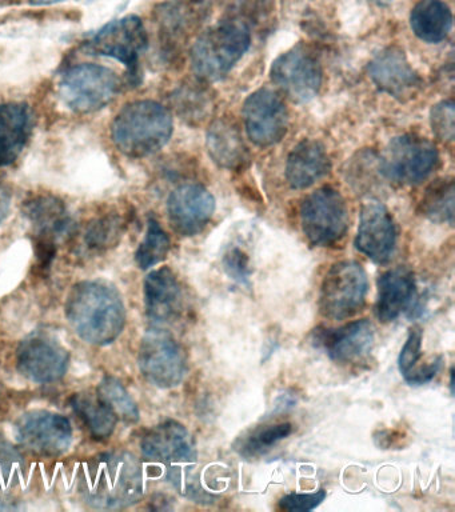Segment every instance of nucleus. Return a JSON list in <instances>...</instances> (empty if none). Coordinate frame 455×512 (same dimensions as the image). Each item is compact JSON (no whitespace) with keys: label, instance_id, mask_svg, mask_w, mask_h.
Returning a JSON list of instances; mask_svg holds the SVG:
<instances>
[{"label":"nucleus","instance_id":"1","mask_svg":"<svg viewBox=\"0 0 455 512\" xmlns=\"http://www.w3.org/2000/svg\"><path fill=\"white\" fill-rule=\"evenodd\" d=\"M79 492L98 510H122L143 494L142 463L126 451L103 452L83 464Z\"/></svg>","mask_w":455,"mask_h":512},{"label":"nucleus","instance_id":"2","mask_svg":"<svg viewBox=\"0 0 455 512\" xmlns=\"http://www.w3.org/2000/svg\"><path fill=\"white\" fill-rule=\"evenodd\" d=\"M66 316L75 332L95 346L113 343L126 322L121 294L103 280L75 284L67 298Z\"/></svg>","mask_w":455,"mask_h":512},{"label":"nucleus","instance_id":"3","mask_svg":"<svg viewBox=\"0 0 455 512\" xmlns=\"http://www.w3.org/2000/svg\"><path fill=\"white\" fill-rule=\"evenodd\" d=\"M173 135V116L162 104L139 100L127 104L113 123V139L123 154L143 158L165 147Z\"/></svg>","mask_w":455,"mask_h":512},{"label":"nucleus","instance_id":"4","mask_svg":"<svg viewBox=\"0 0 455 512\" xmlns=\"http://www.w3.org/2000/svg\"><path fill=\"white\" fill-rule=\"evenodd\" d=\"M250 24L242 16H230L203 32L191 50V64L199 78L215 82L225 78L249 51Z\"/></svg>","mask_w":455,"mask_h":512},{"label":"nucleus","instance_id":"5","mask_svg":"<svg viewBox=\"0 0 455 512\" xmlns=\"http://www.w3.org/2000/svg\"><path fill=\"white\" fill-rule=\"evenodd\" d=\"M369 278L354 260L331 266L319 291V311L327 319L345 320L358 314L366 303Z\"/></svg>","mask_w":455,"mask_h":512},{"label":"nucleus","instance_id":"6","mask_svg":"<svg viewBox=\"0 0 455 512\" xmlns=\"http://www.w3.org/2000/svg\"><path fill=\"white\" fill-rule=\"evenodd\" d=\"M303 234L317 247L334 246L349 228V208L341 192L326 186L307 196L299 210Z\"/></svg>","mask_w":455,"mask_h":512},{"label":"nucleus","instance_id":"7","mask_svg":"<svg viewBox=\"0 0 455 512\" xmlns=\"http://www.w3.org/2000/svg\"><path fill=\"white\" fill-rule=\"evenodd\" d=\"M439 159L437 147L429 139L414 134L397 136L387 144L379 170L390 182L413 186L433 172Z\"/></svg>","mask_w":455,"mask_h":512},{"label":"nucleus","instance_id":"8","mask_svg":"<svg viewBox=\"0 0 455 512\" xmlns=\"http://www.w3.org/2000/svg\"><path fill=\"white\" fill-rule=\"evenodd\" d=\"M119 88L118 76L98 64H79L62 76L59 92L66 106L77 112H94L107 106Z\"/></svg>","mask_w":455,"mask_h":512},{"label":"nucleus","instance_id":"9","mask_svg":"<svg viewBox=\"0 0 455 512\" xmlns=\"http://www.w3.org/2000/svg\"><path fill=\"white\" fill-rule=\"evenodd\" d=\"M138 362L143 376L159 388L179 386L187 372L185 351L174 336L162 328H151L143 336Z\"/></svg>","mask_w":455,"mask_h":512},{"label":"nucleus","instance_id":"10","mask_svg":"<svg viewBox=\"0 0 455 512\" xmlns=\"http://www.w3.org/2000/svg\"><path fill=\"white\" fill-rule=\"evenodd\" d=\"M271 80L294 103H307L322 86V66L305 44H298L278 56L270 70Z\"/></svg>","mask_w":455,"mask_h":512},{"label":"nucleus","instance_id":"11","mask_svg":"<svg viewBox=\"0 0 455 512\" xmlns=\"http://www.w3.org/2000/svg\"><path fill=\"white\" fill-rule=\"evenodd\" d=\"M247 136L259 147L281 142L289 130V110L285 100L270 88L253 92L243 104Z\"/></svg>","mask_w":455,"mask_h":512},{"label":"nucleus","instance_id":"12","mask_svg":"<svg viewBox=\"0 0 455 512\" xmlns=\"http://www.w3.org/2000/svg\"><path fill=\"white\" fill-rule=\"evenodd\" d=\"M15 438L26 450L42 456H58L69 450L73 428L69 419L55 412L37 410L15 423Z\"/></svg>","mask_w":455,"mask_h":512},{"label":"nucleus","instance_id":"13","mask_svg":"<svg viewBox=\"0 0 455 512\" xmlns=\"http://www.w3.org/2000/svg\"><path fill=\"white\" fill-rule=\"evenodd\" d=\"M69 359V351L46 332H34L27 336L17 351L18 370L38 383L61 379L66 374Z\"/></svg>","mask_w":455,"mask_h":512},{"label":"nucleus","instance_id":"14","mask_svg":"<svg viewBox=\"0 0 455 512\" xmlns=\"http://www.w3.org/2000/svg\"><path fill=\"white\" fill-rule=\"evenodd\" d=\"M375 331L369 319L355 320L338 328H315L311 343L338 364L362 362L373 350Z\"/></svg>","mask_w":455,"mask_h":512},{"label":"nucleus","instance_id":"15","mask_svg":"<svg viewBox=\"0 0 455 512\" xmlns=\"http://www.w3.org/2000/svg\"><path fill=\"white\" fill-rule=\"evenodd\" d=\"M147 32L137 16L115 20L107 24L91 40L90 50L119 60L129 68L131 76H137L139 58L147 48Z\"/></svg>","mask_w":455,"mask_h":512},{"label":"nucleus","instance_id":"16","mask_svg":"<svg viewBox=\"0 0 455 512\" xmlns=\"http://www.w3.org/2000/svg\"><path fill=\"white\" fill-rule=\"evenodd\" d=\"M142 455L147 462L162 464L167 470L197 462L193 436L183 424L166 420L143 436Z\"/></svg>","mask_w":455,"mask_h":512},{"label":"nucleus","instance_id":"17","mask_svg":"<svg viewBox=\"0 0 455 512\" xmlns=\"http://www.w3.org/2000/svg\"><path fill=\"white\" fill-rule=\"evenodd\" d=\"M355 248L377 264H386L397 247V226L393 216L382 203L370 202L363 206Z\"/></svg>","mask_w":455,"mask_h":512},{"label":"nucleus","instance_id":"18","mask_svg":"<svg viewBox=\"0 0 455 512\" xmlns=\"http://www.w3.org/2000/svg\"><path fill=\"white\" fill-rule=\"evenodd\" d=\"M214 211V196L201 184H183L171 192L167 200L171 227L182 236L201 234Z\"/></svg>","mask_w":455,"mask_h":512},{"label":"nucleus","instance_id":"19","mask_svg":"<svg viewBox=\"0 0 455 512\" xmlns=\"http://www.w3.org/2000/svg\"><path fill=\"white\" fill-rule=\"evenodd\" d=\"M369 76L379 90L401 102L413 98L422 86L421 76L398 47L379 52L369 64Z\"/></svg>","mask_w":455,"mask_h":512},{"label":"nucleus","instance_id":"20","mask_svg":"<svg viewBox=\"0 0 455 512\" xmlns=\"http://www.w3.org/2000/svg\"><path fill=\"white\" fill-rule=\"evenodd\" d=\"M415 303L417 282L409 268L395 267L379 276L374 310L379 322H394L399 316L413 311Z\"/></svg>","mask_w":455,"mask_h":512},{"label":"nucleus","instance_id":"21","mask_svg":"<svg viewBox=\"0 0 455 512\" xmlns=\"http://www.w3.org/2000/svg\"><path fill=\"white\" fill-rule=\"evenodd\" d=\"M147 315L155 323H171L183 311V292L177 276L169 267L158 268L145 280Z\"/></svg>","mask_w":455,"mask_h":512},{"label":"nucleus","instance_id":"22","mask_svg":"<svg viewBox=\"0 0 455 512\" xmlns=\"http://www.w3.org/2000/svg\"><path fill=\"white\" fill-rule=\"evenodd\" d=\"M331 160L319 140L305 139L290 152L286 179L294 190H305L329 175Z\"/></svg>","mask_w":455,"mask_h":512},{"label":"nucleus","instance_id":"23","mask_svg":"<svg viewBox=\"0 0 455 512\" xmlns=\"http://www.w3.org/2000/svg\"><path fill=\"white\" fill-rule=\"evenodd\" d=\"M206 146L214 163L226 170H241L249 163V151L233 119L215 120L207 131Z\"/></svg>","mask_w":455,"mask_h":512},{"label":"nucleus","instance_id":"24","mask_svg":"<svg viewBox=\"0 0 455 512\" xmlns=\"http://www.w3.org/2000/svg\"><path fill=\"white\" fill-rule=\"evenodd\" d=\"M31 134V112L25 104L0 106V167L11 164L25 148Z\"/></svg>","mask_w":455,"mask_h":512},{"label":"nucleus","instance_id":"25","mask_svg":"<svg viewBox=\"0 0 455 512\" xmlns=\"http://www.w3.org/2000/svg\"><path fill=\"white\" fill-rule=\"evenodd\" d=\"M410 26L423 42L439 43L453 28V12L443 0H421L411 10Z\"/></svg>","mask_w":455,"mask_h":512},{"label":"nucleus","instance_id":"26","mask_svg":"<svg viewBox=\"0 0 455 512\" xmlns=\"http://www.w3.org/2000/svg\"><path fill=\"white\" fill-rule=\"evenodd\" d=\"M26 216L38 228V239L51 240L55 243L58 236L65 234L69 228L66 208L55 198H35L26 204Z\"/></svg>","mask_w":455,"mask_h":512},{"label":"nucleus","instance_id":"27","mask_svg":"<svg viewBox=\"0 0 455 512\" xmlns=\"http://www.w3.org/2000/svg\"><path fill=\"white\" fill-rule=\"evenodd\" d=\"M71 406H73L79 418L85 422L95 439H106L113 434L118 418L103 403L98 394H91V392L75 394L71 398Z\"/></svg>","mask_w":455,"mask_h":512},{"label":"nucleus","instance_id":"28","mask_svg":"<svg viewBox=\"0 0 455 512\" xmlns=\"http://www.w3.org/2000/svg\"><path fill=\"white\" fill-rule=\"evenodd\" d=\"M293 432V424L278 423L255 428L250 434L239 438L234 444L235 451L243 458H257L277 446Z\"/></svg>","mask_w":455,"mask_h":512},{"label":"nucleus","instance_id":"29","mask_svg":"<svg viewBox=\"0 0 455 512\" xmlns=\"http://www.w3.org/2000/svg\"><path fill=\"white\" fill-rule=\"evenodd\" d=\"M423 214L439 223H454L453 180L439 179L427 188L422 200Z\"/></svg>","mask_w":455,"mask_h":512},{"label":"nucleus","instance_id":"30","mask_svg":"<svg viewBox=\"0 0 455 512\" xmlns=\"http://www.w3.org/2000/svg\"><path fill=\"white\" fill-rule=\"evenodd\" d=\"M97 394L118 419L125 420L127 423L138 422L137 403L118 379L107 376L99 383Z\"/></svg>","mask_w":455,"mask_h":512},{"label":"nucleus","instance_id":"31","mask_svg":"<svg viewBox=\"0 0 455 512\" xmlns=\"http://www.w3.org/2000/svg\"><path fill=\"white\" fill-rule=\"evenodd\" d=\"M169 251V235L166 234L157 220L150 219L145 239H143L137 254H135L139 268L149 270V268L157 266L166 259Z\"/></svg>","mask_w":455,"mask_h":512},{"label":"nucleus","instance_id":"32","mask_svg":"<svg viewBox=\"0 0 455 512\" xmlns=\"http://www.w3.org/2000/svg\"><path fill=\"white\" fill-rule=\"evenodd\" d=\"M125 230V222L119 215H106L95 219L86 231V243L95 250H107L117 246Z\"/></svg>","mask_w":455,"mask_h":512},{"label":"nucleus","instance_id":"33","mask_svg":"<svg viewBox=\"0 0 455 512\" xmlns=\"http://www.w3.org/2000/svg\"><path fill=\"white\" fill-rule=\"evenodd\" d=\"M25 474V463L21 452L17 450L0 434V491H9L10 488L22 482Z\"/></svg>","mask_w":455,"mask_h":512},{"label":"nucleus","instance_id":"34","mask_svg":"<svg viewBox=\"0 0 455 512\" xmlns=\"http://www.w3.org/2000/svg\"><path fill=\"white\" fill-rule=\"evenodd\" d=\"M422 358V331L419 328L410 330L405 344H403L401 354L398 358L399 372L405 380L413 376L415 372L423 366H419Z\"/></svg>","mask_w":455,"mask_h":512},{"label":"nucleus","instance_id":"35","mask_svg":"<svg viewBox=\"0 0 455 512\" xmlns=\"http://www.w3.org/2000/svg\"><path fill=\"white\" fill-rule=\"evenodd\" d=\"M430 123L434 135L442 142L451 143L455 135V110L451 100L435 104L431 108Z\"/></svg>","mask_w":455,"mask_h":512},{"label":"nucleus","instance_id":"36","mask_svg":"<svg viewBox=\"0 0 455 512\" xmlns=\"http://www.w3.org/2000/svg\"><path fill=\"white\" fill-rule=\"evenodd\" d=\"M177 110L181 112L186 119H205L207 108L211 106V98L206 91L198 88H189L177 96Z\"/></svg>","mask_w":455,"mask_h":512},{"label":"nucleus","instance_id":"37","mask_svg":"<svg viewBox=\"0 0 455 512\" xmlns=\"http://www.w3.org/2000/svg\"><path fill=\"white\" fill-rule=\"evenodd\" d=\"M223 268L231 279L241 284V286H250V260L238 247H231L223 256Z\"/></svg>","mask_w":455,"mask_h":512},{"label":"nucleus","instance_id":"38","mask_svg":"<svg viewBox=\"0 0 455 512\" xmlns=\"http://www.w3.org/2000/svg\"><path fill=\"white\" fill-rule=\"evenodd\" d=\"M326 491L319 490L314 494H289L279 500V508L290 512H309L315 510L326 499Z\"/></svg>","mask_w":455,"mask_h":512},{"label":"nucleus","instance_id":"39","mask_svg":"<svg viewBox=\"0 0 455 512\" xmlns=\"http://www.w3.org/2000/svg\"><path fill=\"white\" fill-rule=\"evenodd\" d=\"M442 364L443 356H438V358L431 360V362L419 368V370L407 380V383H409L410 386H423V384L430 383L431 380L438 375V372L441 371Z\"/></svg>","mask_w":455,"mask_h":512},{"label":"nucleus","instance_id":"40","mask_svg":"<svg viewBox=\"0 0 455 512\" xmlns=\"http://www.w3.org/2000/svg\"><path fill=\"white\" fill-rule=\"evenodd\" d=\"M295 404H297V396L294 395V392L285 391L278 396L277 402H275V412L289 410V408L294 407Z\"/></svg>","mask_w":455,"mask_h":512},{"label":"nucleus","instance_id":"41","mask_svg":"<svg viewBox=\"0 0 455 512\" xmlns=\"http://www.w3.org/2000/svg\"><path fill=\"white\" fill-rule=\"evenodd\" d=\"M11 195L6 188L0 186V223L6 219L7 214L10 211Z\"/></svg>","mask_w":455,"mask_h":512},{"label":"nucleus","instance_id":"42","mask_svg":"<svg viewBox=\"0 0 455 512\" xmlns=\"http://www.w3.org/2000/svg\"><path fill=\"white\" fill-rule=\"evenodd\" d=\"M11 510H21V506H18L17 502H14L13 499L9 498L5 494H2L0 491V511H11Z\"/></svg>","mask_w":455,"mask_h":512},{"label":"nucleus","instance_id":"43","mask_svg":"<svg viewBox=\"0 0 455 512\" xmlns=\"http://www.w3.org/2000/svg\"><path fill=\"white\" fill-rule=\"evenodd\" d=\"M370 2L378 4V6H387V4L393 3L394 0H370Z\"/></svg>","mask_w":455,"mask_h":512}]
</instances>
